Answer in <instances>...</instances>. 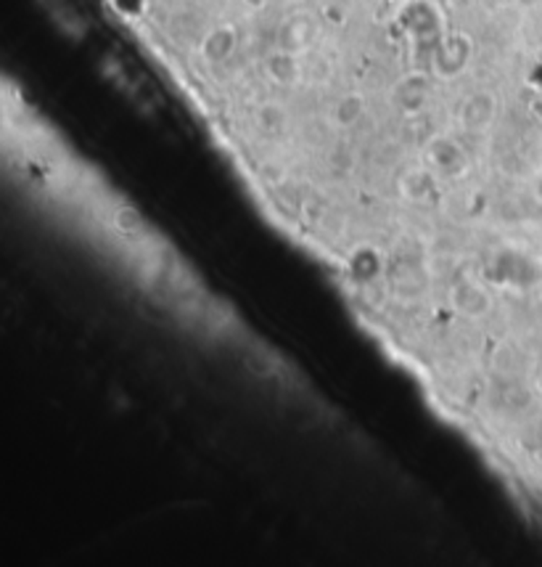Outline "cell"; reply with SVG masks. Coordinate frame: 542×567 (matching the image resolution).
Listing matches in <instances>:
<instances>
[{
    "label": "cell",
    "mask_w": 542,
    "mask_h": 567,
    "mask_svg": "<svg viewBox=\"0 0 542 567\" xmlns=\"http://www.w3.org/2000/svg\"><path fill=\"white\" fill-rule=\"evenodd\" d=\"M233 46H236V32L230 27H220L209 32V37L204 40V54L209 61H223L233 51Z\"/></svg>",
    "instance_id": "6da1fadb"
}]
</instances>
